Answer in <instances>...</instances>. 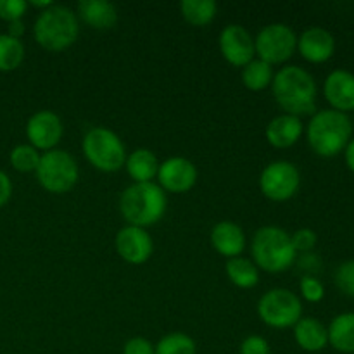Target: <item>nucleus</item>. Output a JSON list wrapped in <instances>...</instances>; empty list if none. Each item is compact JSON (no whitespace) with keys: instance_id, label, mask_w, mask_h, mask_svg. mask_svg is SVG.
<instances>
[{"instance_id":"cd10ccee","label":"nucleus","mask_w":354,"mask_h":354,"mask_svg":"<svg viewBox=\"0 0 354 354\" xmlns=\"http://www.w3.org/2000/svg\"><path fill=\"white\" fill-rule=\"evenodd\" d=\"M40 152L30 144H21L10 151L9 161L16 171L19 173H31L37 171L38 162H40Z\"/></svg>"},{"instance_id":"2f4dec72","label":"nucleus","mask_w":354,"mask_h":354,"mask_svg":"<svg viewBox=\"0 0 354 354\" xmlns=\"http://www.w3.org/2000/svg\"><path fill=\"white\" fill-rule=\"evenodd\" d=\"M290 241H292L296 252L304 254V252H311V249L317 245L318 237L317 232L311 230V228H299V230H296L290 235Z\"/></svg>"},{"instance_id":"f3484780","label":"nucleus","mask_w":354,"mask_h":354,"mask_svg":"<svg viewBox=\"0 0 354 354\" xmlns=\"http://www.w3.org/2000/svg\"><path fill=\"white\" fill-rule=\"evenodd\" d=\"M211 244L225 258H239L245 249L244 230L234 221H220L211 230Z\"/></svg>"},{"instance_id":"c85d7f7f","label":"nucleus","mask_w":354,"mask_h":354,"mask_svg":"<svg viewBox=\"0 0 354 354\" xmlns=\"http://www.w3.org/2000/svg\"><path fill=\"white\" fill-rule=\"evenodd\" d=\"M334 280L342 294L354 297V259H348L339 265Z\"/></svg>"},{"instance_id":"a211bd4d","label":"nucleus","mask_w":354,"mask_h":354,"mask_svg":"<svg viewBox=\"0 0 354 354\" xmlns=\"http://www.w3.org/2000/svg\"><path fill=\"white\" fill-rule=\"evenodd\" d=\"M303 121L301 118L292 116V114H280L273 118L266 127V140L270 145L277 149L292 147L303 135Z\"/></svg>"},{"instance_id":"39448f33","label":"nucleus","mask_w":354,"mask_h":354,"mask_svg":"<svg viewBox=\"0 0 354 354\" xmlns=\"http://www.w3.org/2000/svg\"><path fill=\"white\" fill-rule=\"evenodd\" d=\"M35 40L50 52H61L71 47L80 35L78 16L66 6H52L41 10L33 24Z\"/></svg>"},{"instance_id":"412c9836","label":"nucleus","mask_w":354,"mask_h":354,"mask_svg":"<svg viewBox=\"0 0 354 354\" xmlns=\"http://www.w3.org/2000/svg\"><path fill=\"white\" fill-rule=\"evenodd\" d=\"M124 168L135 183H147L158 176L159 161L154 152L140 147L127 156Z\"/></svg>"},{"instance_id":"72a5a7b5","label":"nucleus","mask_w":354,"mask_h":354,"mask_svg":"<svg viewBox=\"0 0 354 354\" xmlns=\"http://www.w3.org/2000/svg\"><path fill=\"white\" fill-rule=\"evenodd\" d=\"M123 354H154V346L145 337H131L124 342Z\"/></svg>"},{"instance_id":"2eb2a0df","label":"nucleus","mask_w":354,"mask_h":354,"mask_svg":"<svg viewBox=\"0 0 354 354\" xmlns=\"http://www.w3.org/2000/svg\"><path fill=\"white\" fill-rule=\"evenodd\" d=\"M297 50L306 61L320 64L334 55L335 38L322 26H310L297 37Z\"/></svg>"},{"instance_id":"e433bc0d","label":"nucleus","mask_w":354,"mask_h":354,"mask_svg":"<svg viewBox=\"0 0 354 354\" xmlns=\"http://www.w3.org/2000/svg\"><path fill=\"white\" fill-rule=\"evenodd\" d=\"M24 23L23 19L19 21H12V23H7V35L12 38H17V40H21V37L24 35Z\"/></svg>"},{"instance_id":"f257e3e1","label":"nucleus","mask_w":354,"mask_h":354,"mask_svg":"<svg viewBox=\"0 0 354 354\" xmlns=\"http://www.w3.org/2000/svg\"><path fill=\"white\" fill-rule=\"evenodd\" d=\"M272 92L277 104L292 116L311 114L317 107V82L301 66H283L273 75Z\"/></svg>"},{"instance_id":"ea45409f","label":"nucleus","mask_w":354,"mask_h":354,"mask_svg":"<svg viewBox=\"0 0 354 354\" xmlns=\"http://www.w3.org/2000/svg\"><path fill=\"white\" fill-rule=\"evenodd\" d=\"M353 354H354V353H353Z\"/></svg>"},{"instance_id":"4be33fe9","label":"nucleus","mask_w":354,"mask_h":354,"mask_svg":"<svg viewBox=\"0 0 354 354\" xmlns=\"http://www.w3.org/2000/svg\"><path fill=\"white\" fill-rule=\"evenodd\" d=\"M328 344L339 353H354V311L341 313L327 328Z\"/></svg>"},{"instance_id":"6ab92c4d","label":"nucleus","mask_w":354,"mask_h":354,"mask_svg":"<svg viewBox=\"0 0 354 354\" xmlns=\"http://www.w3.org/2000/svg\"><path fill=\"white\" fill-rule=\"evenodd\" d=\"M85 24L93 30H111L118 23V10L114 3L107 0H82L78 3V14Z\"/></svg>"},{"instance_id":"ddd939ff","label":"nucleus","mask_w":354,"mask_h":354,"mask_svg":"<svg viewBox=\"0 0 354 354\" xmlns=\"http://www.w3.org/2000/svg\"><path fill=\"white\" fill-rule=\"evenodd\" d=\"M62 121L52 111H38L28 120L26 137L37 151H52L62 138Z\"/></svg>"},{"instance_id":"bb28decb","label":"nucleus","mask_w":354,"mask_h":354,"mask_svg":"<svg viewBox=\"0 0 354 354\" xmlns=\"http://www.w3.org/2000/svg\"><path fill=\"white\" fill-rule=\"evenodd\" d=\"M154 354H197V346L190 335L173 332L154 346Z\"/></svg>"},{"instance_id":"f8f14e48","label":"nucleus","mask_w":354,"mask_h":354,"mask_svg":"<svg viewBox=\"0 0 354 354\" xmlns=\"http://www.w3.org/2000/svg\"><path fill=\"white\" fill-rule=\"evenodd\" d=\"M220 50L227 62L244 68L256 55L254 38L242 24H228L220 33Z\"/></svg>"},{"instance_id":"7c9ffc66","label":"nucleus","mask_w":354,"mask_h":354,"mask_svg":"<svg viewBox=\"0 0 354 354\" xmlns=\"http://www.w3.org/2000/svg\"><path fill=\"white\" fill-rule=\"evenodd\" d=\"M26 10V0H0V19L7 21V23L23 19Z\"/></svg>"},{"instance_id":"9b49d317","label":"nucleus","mask_w":354,"mask_h":354,"mask_svg":"<svg viewBox=\"0 0 354 354\" xmlns=\"http://www.w3.org/2000/svg\"><path fill=\"white\" fill-rule=\"evenodd\" d=\"M158 185L165 192L171 194H183L189 192L197 182V168L190 159L180 158H168L166 161L159 162L158 169Z\"/></svg>"},{"instance_id":"c756f323","label":"nucleus","mask_w":354,"mask_h":354,"mask_svg":"<svg viewBox=\"0 0 354 354\" xmlns=\"http://www.w3.org/2000/svg\"><path fill=\"white\" fill-rule=\"evenodd\" d=\"M299 289L301 296L308 301V303H320L325 296V287L317 277L313 275H304L299 280Z\"/></svg>"},{"instance_id":"1a4fd4ad","label":"nucleus","mask_w":354,"mask_h":354,"mask_svg":"<svg viewBox=\"0 0 354 354\" xmlns=\"http://www.w3.org/2000/svg\"><path fill=\"white\" fill-rule=\"evenodd\" d=\"M256 55L270 66L282 64L297 48V35L289 24L272 23L259 30L254 38Z\"/></svg>"},{"instance_id":"aec40b11","label":"nucleus","mask_w":354,"mask_h":354,"mask_svg":"<svg viewBox=\"0 0 354 354\" xmlns=\"http://www.w3.org/2000/svg\"><path fill=\"white\" fill-rule=\"evenodd\" d=\"M294 339L297 346L308 353H318L327 348L328 332L320 320L313 317L301 318L294 325Z\"/></svg>"},{"instance_id":"5701e85b","label":"nucleus","mask_w":354,"mask_h":354,"mask_svg":"<svg viewBox=\"0 0 354 354\" xmlns=\"http://www.w3.org/2000/svg\"><path fill=\"white\" fill-rule=\"evenodd\" d=\"M228 280L239 289H252L259 282V268L248 258H232L225 265Z\"/></svg>"},{"instance_id":"f03ea898","label":"nucleus","mask_w":354,"mask_h":354,"mask_svg":"<svg viewBox=\"0 0 354 354\" xmlns=\"http://www.w3.org/2000/svg\"><path fill=\"white\" fill-rule=\"evenodd\" d=\"M353 133L351 120L346 113L322 109L308 123V144L322 158H334L346 149Z\"/></svg>"},{"instance_id":"f704fd0d","label":"nucleus","mask_w":354,"mask_h":354,"mask_svg":"<svg viewBox=\"0 0 354 354\" xmlns=\"http://www.w3.org/2000/svg\"><path fill=\"white\" fill-rule=\"evenodd\" d=\"M297 266H299L301 270H304L306 275L315 277V273H318L322 270V259L318 258L317 254H313V252H304V254H301V258L297 259Z\"/></svg>"},{"instance_id":"0eeeda50","label":"nucleus","mask_w":354,"mask_h":354,"mask_svg":"<svg viewBox=\"0 0 354 354\" xmlns=\"http://www.w3.org/2000/svg\"><path fill=\"white\" fill-rule=\"evenodd\" d=\"M37 180L47 192L66 194L76 185L80 176L76 159L62 149H52L40 156Z\"/></svg>"},{"instance_id":"a878e982","label":"nucleus","mask_w":354,"mask_h":354,"mask_svg":"<svg viewBox=\"0 0 354 354\" xmlns=\"http://www.w3.org/2000/svg\"><path fill=\"white\" fill-rule=\"evenodd\" d=\"M24 61V45L7 33L0 35V73H10Z\"/></svg>"},{"instance_id":"b1692460","label":"nucleus","mask_w":354,"mask_h":354,"mask_svg":"<svg viewBox=\"0 0 354 354\" xmlns=\"http://www.w3.org/2000/svg\"><path fill=\"white\" fill-rule=\"evenodd\" d=\"M273 82V69L268 62L261 59H252L242 68V83L252 92H261L268 88Z\"/></svg>"},{"instance_id":"20e7f679","label":"nucleus","mask_w":354,"mask_h":354,"mask_svg":"<svg viewBox=\"0 0 354 354\" xmlns=\"http://www.w3.org/2000/svg\"><path fill=\"white\" fill-rule=\"evenodd\" d=\"M251 252L252 263L268 273L286 272L297 259L290 234L283 228L270 225L256 230L251 242Z\"/></svg>"},{"instance_id":"4c0bfd02","label":"nucleus","mask_w":354,"mask_h":354,"mask_svg":"<svg viewBox=\"0 0 354 354\" xmlns=\"http://www.w3.org/2000/svg\"><path fill=\"white\" fill-rule=\"evenodd\" d=\"M344 159H346V165H348V168L354 173V138H351V140H349V144L346 145Z\"/></svg>"},{"instance_id":"6e6552de","label":"nucleus","mask_w":354,"mask_h":354,"mask_svg":"<svg viewBox=\"0 0 354 354\" xmlns=\"http://www.w3.org/2000/svg\"><path fill=\"white\" fill-rule=\"evenodd\" d=\"M258 315L268 327H294L303 318V304L292 290L277 287L261 296L258 303Z\"/></svg>"},{"instance_id":"4468645a","label":"nucleus","mask_w":354,"mask_h":354,"mask_svg":"<svg viewBox=\"0 0 354 354\" xmlns=\"http://www.w3.org/2000/svg\"><path fill=\"white\" fill-rule=\"evenodd\" d=\"M116 252L130 265H144L154 251V242L145 228L127 225L116 234Z\"/></svg>"},{"instance_id":"473e14b6","label":"nucleus","mask_w":354,"mask_h":354,"mask_svg":"<svg viewBox=\"0 0 354 354\" xmlns=\"http://www.w3.org/2000/svg\"><path fill=\"white\" fill-rule=\"evenodd\" d=\"M241 354H272L270 344L261 335H249L242 341Z\"/></svg>"},{"instance_id":"9d476101","label":"nucleus","mask_w":354,"mask_h":354,"mask_svg":"<svg viewBox=\"0 0 354 354\" xmlns=\"http://www.w3.org/2000/svg\"><path fill=\"white\" fill-rule=\"evenodd\" d=\"M301 185V173L290 161H273L263 168L259 175V189L263 196L275 203H283L296 196Z\"/></svg>"},{"instance_id":"423d86ee","label":"nucleus","mask_w":354,"mask_h":354,"mask_svg":"<svg viewBox=\"0 0 354 354\" xmlns=\"http://www.w3.org/2000/svg\"><path fill=\"white\" fill-rule=\"evenodd\" d=\"M83 154L86 161L104 173L120 171L127 161V149L113 130L97 127L83 137Z\"/></svg>"},{"instance_id":"7ed1b4c3","label":"nucleus","mask_w":354,"mask_h":354,"mask_svg":"<svg viewBox=\"0 0 354 354\" xmlns=\"http://www.w3.org/2000/svg\"><path fill=\"white\" fill-rule=\"evenodd\" d=\"M168 199L158 183H133L121 194L120 211L128 225L133 227H151L156 225L166 213Z\"/></svg>"},{"instance_id":"393cba45","label":"nucleus","mask_w":354,"mask_h":354,"mask_svg":"<svg viewBox=\"0 0 354 354\" xmlns=\"http://www.w3.org/2000/svg\"><path fill=\"white\" fill-rule=\"evenodd\" d=\"M183 19L192 26H207L216 16L214 0H183L180 3Z\"/></svg>"},{"instance_id":"58836bf2","label":"nucleus","mask_w":354,"mask_h":354,"mask_svg":"<svg viewBox=\"0 0 354 354\" xmlns=\"http://www.w3.org/2000/svg\"><path fill=\"white\" fill-rule=\"evenodd\" d=\"M28 6L35 7V9H41V10H45V9H48V7L54 6V3H52L50 0H31V2L28 3Z\"/></svg>"},{"instance_id":"c9c22d12","label":"nucleus","mask_w":354,"mask_h":354,"mask_svg":"<svg viewBox=\"0 0 354 354\" xmlns=\"http://www.w3.org/2000/svg\"><path fill=\"white\" fill-rule=\"evenodd\" d=\"M10 196H12V183H10L9 176L0 169V207L9 203Z\"/></svg>"},{"instance_id":"dca6fc26","label":"nucleus","mask_w":354,"mask_h":354,"mask_svg":"<svg viewBox=\"0 0 354 354\" xmlns=\"http://www.w3.org/2000/svg\"><path fill=\"white\" fill-rule=\"evenodd\" d=\"M324 95L332 109L346 111L354 109V75L348 69H334L328 73L324 83Z\"/></svg>"}]
</instances>
